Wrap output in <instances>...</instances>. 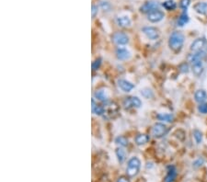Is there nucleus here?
<instances>
[{
  "mask_svg": "<svg viewBox=\"0 0 207 182\" xmlns=\"http://www.w3.org/2000/svg\"><path fill=\"white\" fill-rule=\"evenodd\" d=\"M183 43H184V35L181 32L174 31L171 33L169 40V45L172 50L174 51L179 50L182 47Z\"/></svg>",
  "mask_w": 207,
  "mask_h": 182,
  "instance_id": "nucleus-1",
  "label": "nucleus"
},
{
  "mask_svg": "<svg viewBox=\"0 0 207 182\" xmlns=\"http://www.w3.org/2000/svg\"><path fill=\"white\" fill-rule=\"evenodd\" d=\"M141 167V162L139 160V158H137L135 156L132 157L130 160L128 161L127 167H126V174L128 177H135L138 172L140 170Z\"/></svg>",
  "mask_w": 207,
  "mask_h": 182,
  "instance_id": "nucleus-2",
  "label": "nucleus"
},
{
  "mask_svg": "<svg viewBox=\"0 0 207 182\" xmlns=\"http://www.w3.org/2000/svg\"><path fill=\"white\" fill-rule=\"evenodd\" d=\"M168 132V127L164 123H156L152 127V135L155 138H161Z\"/></svg>",
  "mask_w": 207,
  "mask_h": 182,
  "instance_id": "nucleus-3",
  "label": "nucleus"
},
{
  "mask_svg": "<svg viewBox=\"0 0 207 182\" xmlns=\"http://www.w3.org/2000/svg\"><path fill=\"white\" fill-rule=\"evenodd\" d=\"M111 40L115 44L120 45V46L121 45H126L129 42L128 36L124 32H122V31H117V32L113 33L111 36Z\"/></svg>",
  "mask_w": 207,
  "mask_h": 182,
  "instance_id": "nucleus-4",
  "label": "nucleus"
},
{
  "mask_svg": "<svg viewBox=\"0 0 207 182\" xmlns=\"http://www.w3.org/2000/svg\"><path fill=\"white\" fill-rule=\"evenodd\" d=\"M164 17H165L164 12H162L159 9L153 10V11H151V12H149L147 14V19L150 22H153V23H156V22L161 21L164 18Z\"/></svg>",
  "mask_w": 207,
  "mask_h": 182,
  "instance_id": "nucleus-5",
  "label": "nucleus"
},
{
  "mask_svg": "<svg viewBox=\"0 0 207 182\" xmlns=\"http://www.w3.org/2000/svg\"><path fill=\"white\" fill-rule=\"evenodd\" d=\"M123 106L126 109H131V108H140L142 106L141 100L138 99L137 97H129L126 98L123 101Z\"/></svg>",
  "mask_w": 207,
  "mask_h": 182,
  "instance_id": "nucleus-6",
  "label": "nucleus"
},
{
  "mask_svg": "<svg viewBox=\"0 0 207 182\" xmlns=\"http://www.w3.org/2000/svg\"><path fill=\"white\" fill-rule=\"evenodd\" d=\"M159 8V4L157 2H155V1H148V2H146L141 8H140V11L143 12V13H149L153 10H156V9H158Z\"/></svg>",
  "mask_w": 207,
  "mask_h": 182,
  "instance_id": "nucleus-7",
  "label": "nucleus"
},
{
  "mask_svg": "<svg viewBox=\"0 0 207 182\" xmlns=\"http://www.w3.org/2000/svg\"><path fill=\"white\" fill-rule=\"evenodd\" d=\"M143 32L146 35V37L150 40H157L159 37L158 31L154 27H145L143 28Z\"/></svg>",
  "mask_w": 207,
  "mask_h": 182,
  "instance_id": "nucleus-8",
  "label": "nucleus"
},
{
  "mask_svg": "<svg viewBox=\"0 0 207 182\" xmlns=\"http://www.w3.org/2000/svg\"><path fill=\"white\" fill-rule=\"evenodd\" d=\"M206 57V54L203 51H200V52H196L193 53L192 54H191L189 56V61L191 62V63H199V62H202Z\"/></svg>",
  "mask_w": 207,
  "mask_h": 182,
  "instance_id": "nucleus-9",
  "label": "nucleus"
},
{
  "mask_svg": "<svg viewBox=\"0 0 207 182\" xmlns=\"http://www.w3.org/2000/svg\"><path fill=\"white\" fill-rule=\"evenodd\" d=\"M205 43H206V41L204 39H197V40H195L191 45V51L193 52V53L202 51Z\"/></svg>",
  "mask_w": 207,
  "mask_h": 182,
  "instance_id": "nucleus-10",
  "label": "nucleus"
},
{
  "mask_svg": "<svg viewBox=\"0 0 207 182\" xmlns=\"http://www.w3.org/2000/svg\"><path fill=\"white\" fill-rule=\"evenodd\" d=\"M118 112V107L116 104H114L112 102H107L106 101V107H104V114H110V118L113 117V113Z\"/></svg>",
  "mask_w": 207,
  "mask_h": 182,
  "instance_id": "nucleus-11",
  "label": "nucleus"
},
{
  "mask_svg": "<svg viewBox=\"0 0 207 182\" xmlns=\"http://www.w3.org/2000/svg\"><path fill=\"white\" fill-rule=\"evenodd\" d=\"M118 86H120V88L124 91V92H130V91L134 87L133 84H132L131 82L124 80V79H121L118 81Z\"/></svg>",
  "mask_w": 207,
  "mask_h": 182,
  "instance_id": "nucleus-12",
  "label": "nucleus"
},
{
  "mask_svg": "<svg viewBox=\"0 0 207 182\" xmlns=\"http://www.w3.org/2000/svg\"><path fill=\"white\" fill-rule=\"evenodd\" d=\"M194 99L197 102L203 103L207 99V94L203 89H199L194 94Z\"/></svg>",
  "mask_w": 207,
  "mask_h": 182,
  "instance_id": "nucleus-13",
  "label": "nucleus"
},
{
  "mask_svg": "<svg viewBox=\"0 0 207 182\" xmlns=\"http://www.w3.org/2000/svg\"><path fill=\"white\" fill-rule=\"evenodd\" d=\"M177 177V170L174 167H169L168 174L164 179V182H173Z\"/></svg>",
  "mask_w": 207,
  "mask_h": 182,
  "instance_id": "nucleus-14",
  "label": "nucleus"
},
{
  "mask_svg": "<svg viewBox=\"0 0 207 182\" xmlns=\"http://www.w3.org/2000/svg\"><path fill=\"white\" fill-rule=\"evenodd\" d=\"M192 72L193 74L196 76H200L202 72H203V63L202 62H199V63H192Z\"/></svg>",
  "mask_w": 207,
  "mask_h": 182,
  "instance_id": "nucleus-15",
  "label": "nucleus"
},
{
  "mask_svg": "<svg viewBox=\"0 0 207 182\" xmlns=\"http://www.w3.org/2000/svg\"><path fill=\"white\" fill-rule=\"evenodd\" d=\"M194 9L199 14H207V2H199L194 5Z\"/></svg>",
  "mask_w": 207,
  "mask_h": 182,
  "instance_id": "nucleus-16",
  "label": "nucleus"
},
{
  "mask_svg": "<svg viewBox=\"0 0 207 182\" xmlns=\"http://www.w3.org/2000/svg\"><path fill=\"white\" fill-rule=\"evenodd\" d=\"M92 111H93L94 114L96 115H103L104 114V107L101 106V105H98L95 103V100L94 99H92Z\"/></svg>",
  "mask_w": 207,
  "mask_h": 182,
  "instance_id": "nucleus-17",
  "label": "nucleus"
},
{
  "mask_svg": "<svg viewBox=\"0 0 207 182\" xmlns=\"http://www.w3.org/2000/svg\"><path fill=\"white\" fill-rule=\"evenodd\" d=\"M116 56L119 60H126L130 57V53L124 48H118L116 50Z\"/></svg>",
  "mask_w": 207,
  "mask_h": 182,
  "instance_id": "nucleus-18",
  "label": "nucleus"
},
{
  "mask_svg": "<svg viewBox=\"0 0 207 182\" xmlns=\"http://www.w3.org/2000/svg\"><path fill=\"white\" fill-rule=\"evenodd\" d=\"M116 21H117V24L123 28H125V27H128L131 25V20L127 16H123V17L117 18Z\"/></svg>",
  "mask_w": 207,
  "mask_h": 182,
  "instance_id": "nucleus-19",
  "label": "nucleus"
},
{
  "mask_svg": "<svg viewBox=\"0 0 207 182\" xmlns=\"http://www.w3.org/2000/svg\"><path fill=\"white\" fill-rule=\"evenodd\" d=\"M149 140L148 135L146 134H138L135 137V143L137 145H146Z\"/></svg>",
  "mask_w": 207,
  "mask_h": 182,
  "instance_id": "nucleus-20",
  "label": "nucleus"
},
{
  "mask_svg": "<svg viewBox=\"0 0 207 182\" xmlns=\"http://www.w3.org/2000/svg\"><path fill=\"white\" fill-rule=\"evenodd\" d=\"M157 119L159 121H163V122H172L174 120L173 115L169 114V113H160V114L157 115Z\"/></svg>",
  "mask_w": 207,
  "mask_h": 182,
  "instance_id": "nucleus-21",
  "label": "nucleus"
},
{
  "mask_svg": "<svg viewBox=\"0 0 207 182\" xmlns=\"http://www.w3.org/2000/svg\"><path fill=\"white\" fill-rule=\"evenodd\" d=\"M188 22H189V17L186 12H183L178 19V26L183 27L184 25H186Z\"/></svg>",
  "mask_w": 207,
  "mask_h": 182,
  "instance_id": "nucleus-22",
  "label": "nucleus"
},
{
  "mask_svg": "<svg viewBox=\"0 0 207 182\" xmlns=\"http://www.w3.org/2000/svg\"><path fill=\"white\" fill-rule=\"evenodd\" d=\"M115 154H116V156H117L120 163H123L125 160L126 154H125V151L123 148H120V147L117 148L116 150H115Z\"/></svg>",
  "mask_w": 207,
  "mask_h": 182,
  "instance_id": "nucleus-23",
  "label": "nucleus"
},
{
  "mask_svg": "<svg viewBox=\"0 0 207 182\" xmlns=\"http://www.w3.org/2000/svg\"><path fill=\"white\" fill-rule=\"evenodd\" d=\"M94 96H95V98H97L100 101H104L105 102V101L108 100V97H107V95L105 94V92H104L103 90H98V91H96Z\"/></svg>",
  "mask_w": 207,
  "mask_h": 182,
  "instance_id": "nucleus-24",
  "label": "nucleus"
},
{
  "mask_svg": "<svg viewBox=\"0 0 207 182\" xmlns=\"http://www.w3.org/2000/svg\"><path fill=\"white\" fill-rule=\"evenodd\" d=\"M163 7L167 10H173L176 8V3L173 1V0H168V1L163 3Z\"/></svg>",
  "mask_w": 207,
  "mask_h": 182,
  "instance_id": "nucleus-25",
  "label": "nucleus"
},
{
  "mask_svg": "<svg viewBox=\"0 0 207 182\" xmlns=\"http://www.w3.org/2000/svg\"><path fill=\"white\" fill-rule=\"evenodd\" d=\"M115 143L121 146H126L128 145V140L125 137H123V136H119L115 140Z\"/></svg>",
  "mask_w": 207,
  "mask_h": 182,
  "instance_id": "nucleus-26",
  "label": "nucleus"
},
{
  "mask_svg": "<svg viewBox=\"0 0 207 182\" xmlns=\"http://www.w3.org/2000/svg\"><path fill=\"white\" fill-rule=\"evenodd\" d=\"M193 136H194V139L196 141L197 144H201L202 141V134L199 130H194L193 132Z\"/></svg>",
  "mask_w": 207,
  "mask_h": 182,
  "instance_id": "nucleus-27",
  "label": "nucleus"
},
{
  "mask_svg": "<svg viewBox=\"0 0 207 182\" xmlns=\"http://www.w3.org/2000/svg\"><path fill=\"white\" fill-rule=\"evenodd\" d=\"M191 3V0H180L179 2V7L183 9V10H186L188 8V7L190 6Z\"/></svg>",
  "mask_w": 207,
  "mask_h": 182,
  "instance_id": "nucleus-28",
  "label": "nucleus"
},
{
  "mask_svg": "<svg viewBox=\"0 0 207 182\" xmlns=\"http://www.w3.org/2000/svg\"><path fill=\"white\" fill-rule=\"evenodd\" d=\"M198 110L202 113V114H207V104L206 103H201L198 107Z\"/></svg>",
  "mask_w": 207,
  "mask_h": 182,
  "instance_id": "nucleus-29",
  "label": "nucleus"
},
{
  "mask_svg": "<svg viewBox=\"0 0 207 182\" xmlns=\"http://www.w3.org/2000/svg\"><path fill=\"white\" fill-rule=\"evenodd\" d=\"M100 63H101V59H97L95 62H93V63H92V69L93 70L99 69L100 66Z\"/></svg>",
  "mask_w": 207,
  "mask_h": 182,
  "instance_id": "nucleus-30",
  "label": "nucleus"
},
{
  "mask_svg": "<svg viewBox=\"0 0 207 182\" xmlns=\"http://www.w3.org/2000/svg\"><path fill=\"white\" fill-rule=\"evenodd\" d=\"M202 164H203V160H202V159H201V158H199V159H197V160L193 163V167H199Z\"/></svg>",
  "mask_w": 207,
  "mask_h": 182,
  "instance_id": "nucleus-31",
  "label": "nucleus"
},
{
  "mask_svg": "<svg viewBox=\"0 0 207 182\" xmlns=\"http://www.w3.org/2000/svg\"><path fill=\"white\" fill-rule=\"evenodd\" d=\"M180 69H181V72H183V73H188V71H189V66H188L187 63H183V64L180 66Z\"/></svg>",
  "mask_w": 207,
  "mask_h": 182,
  "instance_id": "nucleus-32",
  "label": "nucleus"
},
{
  "mask_svg": "<svg viewBox=\"0 0 207 182\" xmlns=\"http://www.w3.org/2000/svg\"><path fill=\"white\" fill-rule=\"evenodd\" d=\"M97 12H98V7L93 5V6H92V18H95Z\"/></svg>",
  "mask_w": 207,
  "mask_h": 182,
  "instance_id": "nucleus-33",
  "label": "nucleus"
},
{
  "mask_svg": "<svg viewBox=\"0 0 207 182\" xmlns=\"http://www.w3.org/2000/svg\"><path fill=\"white\" fill-rule=\"evenodd\" d=\"M116 182H129V179L125 177H121L118 178V180Z\"/></svg>",
  "mask_w": 207,
  "mask_h": 182,
  "instance_id": "nucleus-34",
  "label": "nucleus"
}]
</instances>
